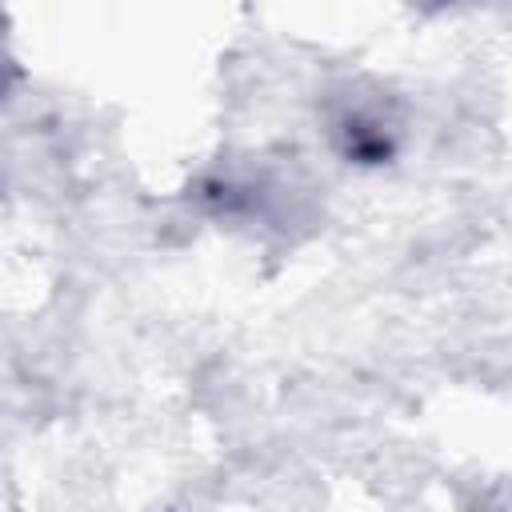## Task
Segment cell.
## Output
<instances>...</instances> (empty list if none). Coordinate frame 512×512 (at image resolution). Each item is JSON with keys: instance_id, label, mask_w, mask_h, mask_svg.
I'll use <instances>...</instances> for the list:
<instances>
[]
</instances>
